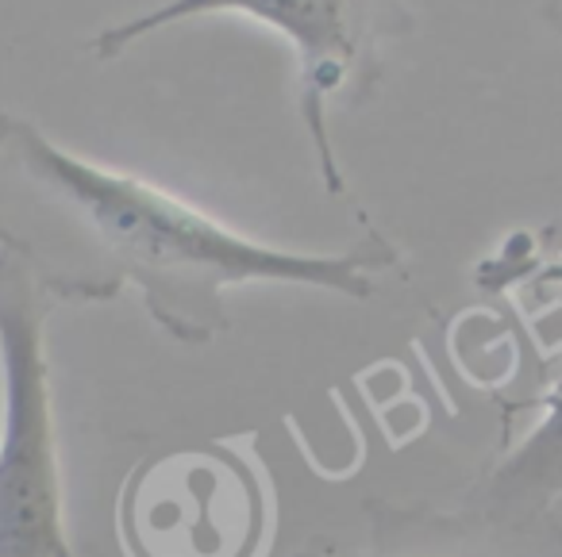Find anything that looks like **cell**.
Returning <instances> with one entry per match:
<instances>
[{
	"instance_id": "obj_6",
	"label": "cell",
	"mask_w": 562,
	"mask_h": 557,
	"mask_svg": "<svg viewBox=\"0 0 562 557\" xmlns=\"http://www.w3.org/2000/svg\"><path fill=\"white\" fill-rule=\"evenodd\" d=\"M562 500V373L554 388L543 396V416L536 431L493 465L490 480L482 485L477 503L508 515H543Z\"/></svg>"
},
{
	"instance_id": "obj_5",
	"label": "cell",
	"mask_w": 562,
	"mask_h": 557,
	"mask_svg": "<svg viewBox=\"0 0 562 557\" xmlns=\"http://www.w3.org/2000/svg\"><path fill=\"white\" fill-rule=\"evenodd\" d=\"M297 557H562V523L482 503L459 515L374 503L362 542L316 538Z\"/></svg>"
},
{
	"instance_id": "obj_3",
	"label": "cell",
	"mask_w": 562,
	"mask_h": 557,
	"mask_svg": "<svg viewBox=\"0 0 562 557\" xmlns=\"http://www.w3.org/2000/svg\"><path fill=\"white\" fill-rule=\"evenodd\" d=\"M58 304L0 254V557H74L47 370Z\"/></svg>"
},
{
	"instance_id": "obj_7",
	"label": "cell",
	"mask_w": 562,
	"mask_h": 557,
	"mask_svg": "<svg viewBox=\"0 0 562 557\" xmlns=\"http://www.w3.org/2000/svg\"><path fill=\"white\" fill-rule=\"evenodd\" d=\"M543 20H547V27L562 39V0H543Z\"/></svg>"
},
{
	"instance_id": "obj_2",
	"label": "cell",
	"mask_w": 562,
	"mask_h": 557,
	"mask_svg": "<svg viewBox=\"0 0 562 557\" xmlns=\"http://www.w3.org/2000/svg\"><path fill=\"white\" fill-rule=\"evenodd\" d=\"M201 16H247L290 43L297 55V109L321 162L324 189L344 196L347 181L328 135V112L336 104L355 109L378 89L385 50L416 32L408 0H166L97 32L86 50L97 62H116L139 39Z\"/></svg>"
},
{
	"instance_id": "obj_1",
	"label": "cell",
	"mask_w": 562,
	"mask_h": 557,
	"mask_svg": "<svg viewBox=\"0 0 562 557\" xmlns=\"http://www.w3.org/2000/svg\"><path fill=\"white\" fill-rule=\"evenodd\" d=\"M0 254L55 304H109L124 288L186 346L227 331V288L301 285L370 300L401 250L382 231L344 254L281 250L220 224L181 196L58 147L32 120L0 112Z\"/></svg>"
},
{
	"instance_id": "obj_4",
	"label": "cell",
	"mask_w": 562,
	"mask_h": 557,
	"mask_svg": "<svg viewBox=\"0 0 562 557\" xmlns=\"http://www.w3.org/2000/svg\"><path fill=\"white\" fill-rule=\"evenodd\" d=\"M266 523L270 496L255 465L227 446L147 462L120 496L132 557H255Z\"/></svg>"
}]
</instances>
